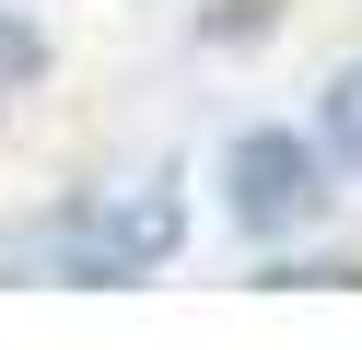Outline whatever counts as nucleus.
<instances>
[{"label": "nucleus", "mask_w": 362, "mask_h": 350, "mask_svg": "<svg viewBox=\"0 0 362 350\" xmlns=\"http://www.w3.org/2000/svg\"><path fill=\"white\" fill-rule=\"evenodd\" d=\"M351 257H269V269H257V292H351Z\"/></svg>", "instance_id": "obj_5"}, {"label": "nucleus", "mask_w": 362, "mask_h": 350, "mask_svg": "<svg viewBox=\"0 0 362 350\" xmlns=\"http://www.w3.org/2000/svg\"><path fill=\"white\" fill-rule=\"evenodd\" d=\"M269 12H281V0H222V12H199V47H245V35H269Z\"/></svg>", "instance_id": "obj_6"}, {"label": "nucleus", "mask_w": 362, "mask_h": 350, "mask_svg": "<svg viewBox=\"0 0 362 350\" xmlns=\"http://www.w3.org/2000/svg\"><path fill=\"white\" fill-rule=\"evenodd\" d=\"M175 245H187L175 175L82 187V199H59L47 222H35V257H47V280H71V292H141V280L175 269Z\"/></svg>", "instance_id": "obj_1"}, {"label": "nucleus", "mask_w": 362, "mask_h": 350, "mask_svg": "<svg viewBox=\"0 0 362 350\" xmlns=\"http://www.w3.org/2000/svg\"><path fill=\"white\" fill-rule=\"evenodd\" d=\"M47 59H59V47H47V23L0 0V93H35V82H47Z\"/></svg>", "instance_id": "obj_4"}, {"label": "nucleus", "mask_w": 362, "mask_h": 350, "mask_svg": "<svg viewBox=\"0 0 362 350\" xmlns=\"http://www.w3.org/2000/svg\"><path fill=\"white\" fill-rule=\"evenodd\" d=\"M327 210H339V163L315 152V129H292V117L234 129V152H222V222L234 233L292 245V233H315Z\"/></svg>", "instance_id": "obj_2"}, {"label": "nucleus", "mask_w": 362, "mask_h": 350, "mask_svg": "<svg viewBox=\"0 0 362 350\" xmlns=\"http://www.w3.org/2000/svg\"><path fill=\"white\" fill-rule=\"evenodd\" d=\"M315 152H327L339 175H362V59H339L327 93H315Z\"/></svg>", "instance_id": "obj_3"}]
</instances>
